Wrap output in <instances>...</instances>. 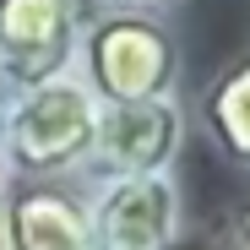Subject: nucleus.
Wrapping results in <instances>:
<instances>
[{"instance_id":"nucleus-1","label":"nucleus","mask_w":250,"mask_h":250,"mask_svg":"<svg viewBox=\"0 0 250 250\" xmlns=\"http://www.w3.org/2000/svg\"><path fill=\"white\" fill-rule=\"evenodd\" d=\"M93 136H98V98L76 71L6 93L0 152H6L11 180H71L76 169H87Z\"/></svg>"},{"instance_id":"nucleus-2","label":"nucleus","mask_w":250,"mask_h":250,"mask_svg":"<svg viewBox=\"0 0 250 250\" xmlns=\"http://www.w3.org/2000/svg\"><path fill=\"white\" fill-rule=\"evenodd\" d=\"M76 76L93 87L98 104H142L174 93L180 49L152 11H98L82 22Z\"/></svg>"},{"instance_id":"nucleus-3","label":"nucleus","mask_w":250,"mask_h":250,"mask_svg":"<svg viewBox=\"0 0 250 250\" xmlns=\"http://www.w3.org/2000/svg\"><path fill=\"white\" fill-rule=\"evenodd\" d=\"M87 0H0V76L6 87H38L60 71H76Z\"/></svg>"},{"instance_id":"nucleus-4","label":"nucleus","mask_w":250,"mask_h":250,"mask_svg":"<svg viewBox=\"0 0 250 250\" xmlns=\"http://www.w3.org/2000/svg\"><path fill=\"white\" fill-rule=\"evenodd\" d=\"M185 142V109L174 93L142 98V104H98V136H93V169L98 180L125 174H158L174 169Z\"/></svg>"},{"instance_id":"nucleus-5","label":"nucleus","mask_w":250,"mask_h":250,"mask_svg":"<svg viewBox=\"0 0 250 250\" xmlns=\"http://www.w3.org/2000/svg\"><path fill=\"white\" fill-rule=\"evenodd\" d=\"M98 250H169L180 239V180L174 169L98 180L87 196Z\"/></svg>"},{"instance_id":"nucleus-6","label":"nucleus","mask_w":250,"mask_h":250,"mask_svg":"<svg viewBox=\"0 0 250 250\" xmlns=\"http://www.w3.org/2000/svg\"><path fill=\"white\" fill-rule=\"evenodd\" d=\"M11 250H98L93 207L71 180H11L6 185Z\"/></svg>"},{"instance_id":"nucleus-7","label":"nucleus","mask_w":250,"mask_h":250,"mask_svg":"<svg viewBox=\"0 0 250 250\" xmlns=\"http://www.w3.org/2000/svg\"><path fill=\"white\" fill-rule=\"evenodd\" d=\"M201 131L212 136V147L250 174V55L229 60L201 93Z\"/></svg>"},{"instance_id":"nucleus-8","label":"nucleus","mask_w":250,"mask_h":250,"mask_svg":"<svg viewBox=\"0 0 250 250\" xmlns=\"http://www.w3.org/2000/svg\"><path fill=\"white\" fill-rule=\"evenodd\" d=\"M98 11H158V6H174V0H87Z\"/></svg>"},{"instance_id":"nucleus-9","label":"nucleus","mask_w":250,"mask_h":250,"mask_svg":"<svg viewBox=\"0 0 250 250\" xmlns=\"http://www.w3.org/2000/svg\"><path fill=\"white\" fill-rule=\"evenodd\" d=\"M234 245L250 250V201H239V212H234Z\"/></svg>"},{"instance_id":"nucleus-10","label":"nucleus","mask_w":250,"mask_h":250,"mask_svg":"<svg viewBox=\"0 0 250 250\" xmlns=\"http://www.w3.org/2000/svg\"><path fill=\"white\" fill-rule=\"evenodd\" d=\"M0 250H11V223H6V201H0Z\"/></svg>"},{"instance_id":"nucleus-11","label":"nucleus","mask_w":250,"mask_h":250,"mask_svg":"<svg viewBox=\"0 0 250 250\" xmlns=\"http://www.w3.org/2000/svg\"><path fill=\"white\" fill-rule=\"evenodd\" d=\"M169 250H207V245H201V239H174Z\"/></svg>"},{"instance_id":"nucleus-12","label":"nucleus","mask_w":250,"mask_h":250,"mask_svg":"<svg viewBox=\"0 0 250 250\" xmlns=\"http://www.w3.org/2000/svg\"><path fill=\"white\" fill-rule=\"evenodd\" d=\"M6 185H11V169H6V152H0V196H6Z\"/></svg>"},{"instance_id":"nucleus-13","label":"nucleus","mask_w":250,"mask_h":250,"mask_svg":"<svg viewBox=\"0 0 250 250\" xmlns=\"http://www.w3.org/2000/svg\"><path fill=\"white\" fill-rule=\"evenodd\" d=\"M6 93H11V87H6V76H0V109H6Z\"/></svg>"}]
</instances>
